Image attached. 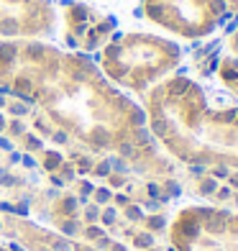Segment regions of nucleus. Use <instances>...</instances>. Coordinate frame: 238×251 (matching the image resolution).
Masks as SVG:
<instances>
[{
  "label": "nucleus",
  "instance_id": "obj_1",
  "mask_svg": "<svg viewBox=\"0 0 238 251\" xmlns=\"http://www.w3.org/2000/svg\"><path fill=\"white\" fill-rule=\"evenodd\" d=\"M154 116L156 131L179 154L238 167V110H208L192 82L177 79L159 90Z\"/></svg>",
  "mask_w": 238,
  "mask_h": 251
},
{
  "label": "nucleus",
  "instance_id": "obj_2",
  "mask_svg": "<svg viewBox=\"0 0 238 251\" xmlns=\"http://www.w3.org/2000/svg\"><path fill=\"white\" fill-rule=\"evenodd\" d=\"M146 16L179 36L197 39L215 31L220 21L238 10V0H146Z\"/></svg>",
  "mask_w": 238,
  "mask_h": 251
},
{
  "label": "nucleus",
  "instance_id": "obj_3",
  "mask_svg": "<svg viewBox=\"0 0 238 251\" xmlns=\"http://www.w3.org/2000/svg\"><path fill=\"white\" fill-rule=\"evenodd\" d=\"M177 47L169 41L151 36H128L108 49V62L118 67L123 79L131 85H141L154 75L169 70L177 62Z\"/></svg>",
  "mask_w": 238,
  "mask_h": 251
}]
</instances>
